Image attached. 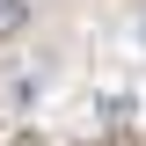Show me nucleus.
Wrapping results in <instances>:
<instances>
[{"label":"nucleus","instance_id":"nucleus-1","mask_svg":"<svg viewBox=\"0 0 146 146\" xmlns=\"http://www.w3.org/2000/svg\"><path fill=\"white\" fill-rule=\"evenodd\" d=\"M29 29V0H0V44Z\"/></svg>","mask_w":146,"mask_h":146},{"label":"nucleus","instance_id":"nucleus-2","mask_svg":"<svg viewBox=\"0 0 146 146\" xmlns=\"http://www.w3.org/2000/svg\"><path fill=\"white\" fill-rule=\"evenodd\" d=\"M139 36H146V29H139Z\"/></svg>","mask_w":146,"mask_h":146}]
</instances>
